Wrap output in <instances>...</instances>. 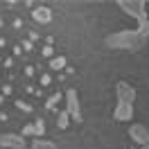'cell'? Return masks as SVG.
Instances as JSON below:
<instances>
[{
	"mask_svg": "<svg viewBox=\"0 0 149 149\" xmlns=\"http://www.w3.org/2000/svg\"><path fill=\"white\" fill-rule=\"evenodd\" d=\"M104 43L113 50H129V52H138L145 47L147 43V36H142L138 29H120L111 36L104 38Z\"/></svg>",
	"mask_w": 149,
	"mask_h": 149,
	"instance_id": "obj_1",
	"label": "cell"
},
{
	"mask_svg": "<svg viewBox=\"0 0 149 149\" xmlns=\"http://www.w3.org/2000/svg\"><path fill=\"white\" fill-rule=\"evenodd\" d=\"M118 5H120V9L124 11V14H129L131 18L138 20V27H142L149 20L147 18V5H145L142 0H120Z\"/></svg>",
	"mask_w": 149,
	"mask_h": 149,
	"instance_id": "obj_2",
	"label": "cell"
},
{
	"mask_svg": "<svg viewBox=\"0 0 149 149\" xmlns=\"http://www.w3.org/2000/svg\"><path fill=\"white\" fill-rule=\"evenodd\" d=\"M65 111L70 113V118L74 122H81V106H79V95L74 88L65 91Z\"/></svg>",
	"mask_w": 149,
	"mask_h": 149,
	"instance_id": "obj_3",
	"label": "cell"
},
{
	"mask_svg": "<svg viewBox=\"0 0 149 149\" xmlns=\"http://www.w3.org/2000/svg\"><path fill=\"white\" fill-rule=\"evenodd\" d=\"M115 95H118V102L120 104H133L136 102V88L129 81H118L115 84Z\"/></svg>",
	"mask_w": 149,
	"mask_h": 149,
	"instance_id": "obj_4",
	"label": "cell"
},
{
	"mask_svg": "<svg viewBox=\"0 0 149 149\" xmlns=\"http://www.w3.org/2000/svg\"><path fill=\"white\" fill-rule=\"evenodd\" d=\"M129 136H131V140H133L136 145H140V147L149 145V129L142 127V124H131L129 127Z\"/></svg>",
	"mask_w": 149,
	"mask_h": 149,
	"instance_id": "obj_5",
	"label": "cell"
},
{
	"mask_svg": "<svg viewBox=\"0 0 149 149\" xmlns=\"http://www.w3.org/2000/svg\"><path fill=\"white\" fill-rule=\"evenodd\" d=\"M25 138L18 136V133H2L0 136V147H7V149H25Z\"/></svg>",
	"mask_w": 149,
	"mask_h": 149,
	"instance_id": "obj_6",
	"label": "cell"
},
{
	"mask_svg": "<svg viewBox=\"0 0 149 149\" xmlns=\"http://www.w3.org/2000/svg\"><path fill=\"white\" fill-rule=\"evenodd\" d=\"M113 118L118 122H129L133 118V104H120L115 106V111H113Z\"/></svg>",
	"mask_w": 149,
	"mask_h": 149,
	"instance_id": "obj_7",
	"label": "cell"
},
{
	"mask_svg": "<svg viewBox=\"0 0 149 149\" xmlns=\"http://www.w3.org/2000/svg\"><path fill=\"white\" fill-rule=\"evenodd\" d=\"M32 18L36 20V23H50L52 20V11L47 9V7H43V5H38L36 9L32 11Z\"/></svg>",
	"mask_w": 149,
	"mask_h": 149,
	"instance_id": "obj_8",
	"label": "cell"
},
{
	"mask_svg": "<svg viewBox=\"0 0 149 149\" xmlns=\"http://www.w3.org/2000/svg\"><path fill=\"white\" fill-rule=\"evenodd\" d=\"M32 149H59L52 140H43V138H34L32 140Z\"/></svg>",
	"mask_w": 149,
	"mask_h": 149,
	"instance_id": "obj_9",
	"label": "cell"
},
{
	"mask_svg": "<svg viewBox=\"0 0 149 149\" xmlns=\"http://www.w3.org/2000/svg\"><path fill=\"white\" fill-rule=\"evenodd\" d=\"M70 120H72V118H70L68 111H59V115H56V127H59V129H65V127L70 124Z\"/></svg>",
	"mask_w": 149,
	"mask_h": 149,
	"instance_id": "obj_10",
	"label": "cell"
},
{
	"mask_svg": "<svg viewBox=\"0 0 149 149\" xmlns=\"http://www.w3.org/2000/svg\"><path fill=\"white\" fill-rule=\"evenodd\" d=\"M50 68H52V70H63V68H68L65 56H54V59H50Z\"/></svg>",
	"mask_w": 149,
	"mask_h": 149,
	"instance_id": "obj_11",
	"label": "cell"
},
{
	"mask_svg": "<svg viewBox=\"0 0 149 149\" xmlns=\"http://www.w3.org/2000/svg\"><path fill=\"white\" fill-rule=\"evenodd\" d=\"M59 100H61V95H59V93L50 95V97H47V102H45V109H47V111H54L56 104H59Z\"/></svg>",
	"mask_w": 149,
	"mask_h": 149,
	"instance_id": "obj_12",
	"label": "cell"
},
{
	"mask_svg": "<svg viewBox=\"0 0 149 149\" xmlns=\"http://www.w3.org/2000/svg\"><path fill=\"white\" fill-rule=\"evenodd\" d=\"M34 129H36V138H43V133H45V120H34Z\"/></svg>",
	"mask_w": 149,
	"mask_h": 149,
	"instance_id": "obj_13",
	"label": "cell"
},
{
	"mask_svg": "<svg viewBox=\"0 0 149 149\" xmlns=\"http://www.w3.org/2000/svg\"><path fill=\"white\" fill-rule=\"evenodd\" d=\"M16 109H20V111H25V113H32V106L27 102H23V100H16Z\"/></svg>",
	"mask_w": 149,
	"mask_h": 149,
	"instance_id": "obj_14",
	"label": "cell"
},
{
	"mask_svg": "<svg viewBox=\"0 0 149 149\" xmlns=\"http://www.w3.org/2000/svg\"><path fill=\"white\" fill-rule=\"evenodd\" d=\"M23 136H36V129H34V122H32V124H25V127H23Z\"/></svg>",
	"mask_w": 149,
	"mask_h": 149,
	"instance_id": "obj_15",
	"label": "cell"
},
{
	"mask_svg": "<svg viewBox=\"0 0 149 149\" xmlns=\"http://www.w3.org/2000/svg\"><path fill=\"white\" fill-rule=\"evenodd\" d=\"M41 54L47 56V59H54V47H52V45H45L43 50H41Z\"/></svg>",
	"mask_w": 149,
	"mask_h": 149,
	"instance_id": "obj_16",
	"label": "cell"
},
{
	"mask_svg": "<svg viewBox=\"0 0 149 149\" xmlns=\"http://www.w3.org/2000/svg\"><path fill=\"white\" fill-rule=\"evenodd\" d=\"M50 81H52V77H50V74H41V86H50Z\"/></svg>",
	"mask_w": 149,
	"mask_h": 149,
	"instance_id": "obj_17",
	"label": "cell"
},
{
	"mask_svg": "<svg viewBox=\"0 0 149 149\" xmlns=\"http://www.w3.org/2000/svg\"><path fill=\"white\" fill-rule=\"evenodd\" d=\"M138 32L142 34V36H149V20L145 23V25H142V27H138Z\"/></svg>",
	"mask_w": 149,
	"mask_h": 149,
	"instance_id": "obj_18",
	"label": "cell"
},
{
	"mask_svg": "<svg viewBox=\"0 0 149 149\" xmlns=\"http://www.w3.org/2000/svg\"><path fill=\"white\" fill-rule=\"evenodd\" d=\"M20 45H23V50H32V41H29V38H27V41H23Z\"/></svg>",
	"mask_w": 149,
	"mask_h": 149,
	"instance_id": "obj_19",
	"label": "cell"
},
{
	"mask_svg": "<svg viewBox=\"0 0 149 149\" xmlns=\"http://www.w3.org/2000/svg\"><path fill=\"white\" fill-rule=\"evenodd\" d=\"M36 38H38V32H29V41H32V43H34Z\"/></svg>",
	"mask_w": 149,
	"mask_h": 149,
	"instance_id": "obj_20",
	"label": "cell"
},
{
	"mask_svg": "<svg viewBox=\"0 0 149 149\" xmlns=\"http://www.w3.org/2000/svg\"><path fill=\"white\" fill-rule=\"evenodd\" d=\"M25 74H27V77H32V74H34V68H32V65H27V68H25Z\"/></svg>",
	"mask_w": 149,
	"mask_h": 149,
	"instance_id": "obj_21",
	"label": "cell"
},
{
	"mask_svg": "<svg viewBox=\"0 0 149 149\" xmlns=\"http://www.w3.org/2000/svg\"><path fill=\"white\" fill-rule=\"evenodd\" d=\"M11 93V86H2V95H9Z\"/></svg>",
	"mask_w": 149,
	"mask_h": 149,
	"instance_id": "obj_22",
	"label": "cell"
},
{
	"mask_svg": "<svg viewBox=\"0 0 149 149\" xmlns=\"http://www.w3.org/2000/svg\"><path fill=\"white\" fill-rule=\"evenodd\" d=\"M14 27H16V29H18V27H23V20H20V18H16V20H14Z\"/></svg>",
	"mask_w": 149,
	"mask_h": 149,
	"instance_id": "obj_23",
	"label": "cell"
},
{
	"mask_svg": "<svg viewBox=\"0 0 149 149\" xmlns=\"http://www.w3.org/2000/svg\"><path fill=\"white\" fill-rule=\"evenodd\" d=\"M0 120H2V122L7 120V113H5V111H0Z\"/></svg>",
	"mask_w": 149,
	"mask_h": 149,
	"instance_id": "obj_24",
	"label": "cell"
},
{
	"mask_svg": "<svg viewBox=\"0 0 149 149\" xmlns=\"http://www.w3.org/2000/svg\"><path fill=\"white\" fill-rule=\"evenodd\" d=\"M0 47H5V38L0 36Z\"/></svg>",
	"mask_w": 149,
	"mask_h": 149,
	"instance_id": "obj_25",
	"label": "cell"
},
{
	"mask_svg": "<svg viewBox=\"0 0 149 149\" xmlns=\"http://www.w3.org/2000/svg\"><path fill=\"white\" fill-rule=\"evenodd\" d=\"M140 149H149V145H145V147H140Z\"/></svg>",
	"mask_w": 149,
	"mask_h": 149,
	"instance_id": "obj_26",
	"label": "cell"
},
{
	"mask_svg": "<svg viewBox=\"0 0 149 149\" xmlns=\"http://www.w3.org/2000/svg\"><path fill=\"white\" fill-rule=\"evenodd\" d=\"M0 104H2V93H0Z\"/></svg>",
	"mask_w": 149,
	"mask_h": 149,
	"instance_id": "obj_27",
	"label": "cell"
},
{
	"mask_svg": "<svg viewBox=\"0 0 149 149\" xmlns=\"http://www.w3.org/2000/svg\"><path fill=\"white\" fill-rule=\"evenodd\" d=\"M0 27H2V18H0Z\"/></svg>",
	"mask_w": 149,
	"mask_h": 149,
	"instance_id": "obj_28",
	"label": "cell"
}]
</instances>
